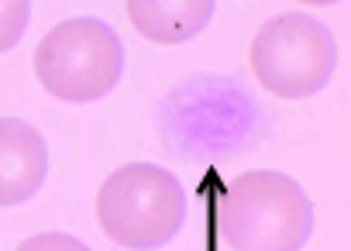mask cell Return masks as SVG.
<instances>
[{"instance_id":"obj_1","label":"cell","mask_w":351,"mask_h":251,"mask_svg":"<svg viewBox=\"0 0 351 251\" xmlns=\"http://www.w3.org/2000/svg\"><path fill=\"white\" fill-rule=\"evenodd\" d=\"M313 206L282 172L255 169L231 179L217 200V241L234 251H293L310 237Z\"/></svg>"},{"instance_id":"obj_2","label":"cell","mask_w":351,"mask_h":251,"mask_svg":"<svg viewBox=\"0 0 351 251\" xmlns=\"http://www.w3.org/2000/svg\"><path fill=\"white\" fill-rule=\"evenodd\" d=\"M97 220L121 248H158L180 234L186 220L183 182L152 162L121 165L97 193Z\"/></svg>"},{"instance_id":"obj_3","label":"cell","mask_w":351,"mask_h":251,"mask_svg":"<svg viewBox=\"0 0 351 251\" xmlns=\"http://www.w3.org/2000/svg\"><path fill=\"white\" fill-rule=\"evenodd\" d=\"M124 73V45L100 18H69L49 28L35 49L38 83L66 104L107 97Z\"/></svg>"},{"instance_id":"obj_4","label":"cell","mask_w":351,"mask_h":251,"mask_svg":"<svg viewBox=\"0 0 351 251\" xmlns=\"http://www.w3.org/2000/svg\"><path fill=\"white\" fill-rule=\"evenodd\" d=\"M248 62L262 90L282 100H303L327 86L337 62V45L324 21L286 11L255 32Z\"/></svg>"},{"instance_id":"obj_5","label":"cell","mask_w":351,"mask_h":251,"mask_svg":"<svg viewBox=\"0 0 351 251\" xmlns=\"http://www.w3.org/2000/svg\"><path fill=\"white\" fill-rule=\"evenodd\" d=\"M49 176L45 138L21 117H0V206L32 200Z\"/></svg>"},{"instance_id":"obj_6","label":"cell","mask_w":351,"mask_h":251,"mask_svg":"<svg viewBox=\"0 0 351 251\" xmlns=\"http://www.w3.org/2000/svg\"><path fill=\"white\" fill-rule=\"evenodd\" d=\"M131 28L155 45H186L197 38L210 18L217 0H124Z\"/></svg>"},{"instance_id":"obj_7","label":"cell","mask_w":351,"mask_h":251,"mask_svg":"<svg viewBox=\"0 0 351 251\" xmlns=\"http://www.w3.org/2000/svg\"><path fill=\"white\" fill-rule=\"evenodd\" d=\"M32 21V0H0V56L11 52Z\"/></svg>"},{"instance_id":"obj_8","label":"cell","mask_w":351,"mask_h":251,"mask_svg":"<svg viewBox=\"0 0 351 251\" xmlns=\"http://www.w3.org/2000/svg\"><path fill=\"white\" fill-rule=\"evenodd\" d=\"M300 4H310V8H330V4H337V0H300Z\"/></svg>"}]
</instances>
